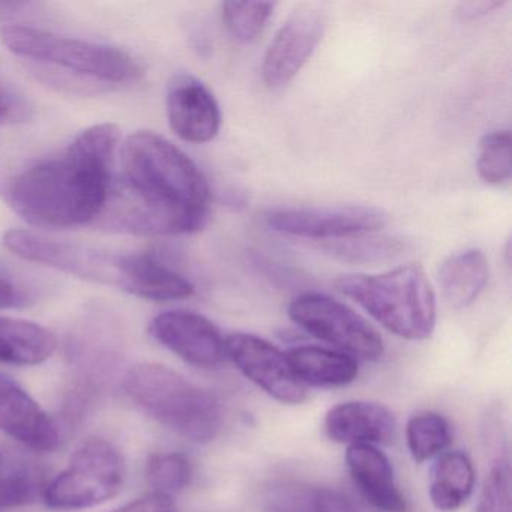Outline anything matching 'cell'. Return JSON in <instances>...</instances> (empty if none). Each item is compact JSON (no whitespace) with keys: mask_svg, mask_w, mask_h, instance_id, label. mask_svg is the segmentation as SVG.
Instances as JSON below:
<instances>
[{"mask_svg":"<svg viewBox=\"0 0 512 512\" xmlns=\"http://www.w3.org/2000/svg\"><path fill=\"white\" fill-rule=\"evenodd\" d=\"M121 137L118 125H94L61 154L11 175L0 194L34 226H85L101 217L109 205Z\"/></svg>","mask_w":512,"mask_h":512,"instance_id":"cell-1","label":"cell"},{"mask_svg":"<svg viewBox=\"0 0 512 512\" xmlns=\"http://www.w3.org/2000/svg\"><path fill=\"white\" fill-rule=\"evenodd\" d=\"M118 181L110 200L116 199L115 217L122 227L149 235H187L208 220L211 190L202 170L152 131H137L122 143Z\"/></svg>","mask_w":512,"mask_h":512,"instance_id":"cell-2","label":"cell"},{"mask_svg":"<svg viewBox=\"0 0 512 512\" xmlns=\"http://www.w3.org/2000/svg\"><path fill=\"white\" fill-rule=\"evenodd\" d=\"M124 389L155 421L190 442L208 443L220 433L218 398L166 365H136L125 376Z\"/></svg>","mask_w":512,"mask_h":512,"instance_id":"cell-3","label":"cell"},{"mask_svg":"<svg viewBox=\"0 0 512 512\" xmlns=\"http://www.w3.org/2000/svg\"><path fill=\"white\" fill-rule=\"evenodd\" d=\"M335 286L373 319L406 340H427L436 326V295L419 265L379 275H343Z\"/></svg>","mask_w":512,"mask_h":512,"instance_id":"cell-4","label":"cell"},{"mask_svg":"<svg viewBox=\"0 0 512 512\" xmlns=\"http://www.w3.org/2000/svg\"><path fill=\"white\" fill-rule=\"evenodd\" d=\"M0 40L13 55L91 77L107 83H125L142 74L128 53L106 44L61 37L31 26L10 25Z\"/></svg>","mask_w":512,"mask_h":512,"instance_id":"cell-5","label":"cell"},{"mask_svg":"<svg viewBox=\"0 0 512 512\" xmlns=\"http://www.w3.org/2000/svg\"><path fill=\"white\" fill-rule=\"evenodd\" d=\"M124 457L103 439H92L77 449L67 469L44 490L50 508L85 509L101 505L121 493L125 484Z\"/></svg>","mask_w":512,"mask_h":512,"instance_id":"cell-6","label":"cell"},{"mask_svg":"<svg viewBox=\"0 0 512 512\" xmlns=\"http://www.w3.org/2000/svg\"><path fill=\"white\" fill-rule=\"evenodd\" d=\"M289 317L317 340L362 361H379L385 344L379 332L352 308L322 293H304L289 305Z\"/></svg>","mask_w":512,"mask_h":512,"instance_id":"cell-7","label":"cell"},{"mask_svg":"<svg viewBox=\"0 0 512 512\" xmlns=\"http://www.w3.org/2000/svg\"><path fill=\"white\" fill-rule=\"evenodd\" d=\"M4 244L20 259L40 263L92 283L122 289L124 254L101 251L91 245L62 241L25 229L8 230L4 236Z\"/></svg>","mask_w":512,"mask_h":512,"instance_id":"cell-8","label":"cell"},{"mask_svg":"<svg viewBox=\"0 0 512 512\" xmlns=\"http://www.w3.org/2000/svg\"><path fill=\"white\" fill-rule=\"evenodd\" d=\"M224 353L263 392L283 404H302L307 386L293 373L286 353L265 338L247 332H233L224 338Z\"/></svg>","mask_w":512,"mask_h":512,"instance_id":"cell-9","label":"cell"},{"mask_svg":"<svg viewBox=\"0 0 512 512\" xmlns=\"http://www.w3.org/2000/svg\"><path fill=\"white\" fill-rule=\"evenodd\" d=\"M382 211L370 206L275 209L266 215L269 229L298 238L337 239L373 233L385 226Z\"/></svg>","mask_w":512,"mask_h":512,"instance_id":"cell-10","label":"cell"},{"mask_svg":"<svg viewBox=\"0 0 512 512\" xmlns=\"http://www.w3.org/2000/svg\"><path fill=\"white\" fill-rule=\"evenodd\" d=\"M326 23V11L316 4L302 5L284 22L263 59L268 88H283L298 76L322 40Z\"/></svg>","mask_w":512,"mask_h":512,"instance_id":"cell-11","label":"cell"},{"mask_svg":"<svg viewBox=\"0 0 512 512\" xmlns=\"http://www.w3.org/2000/svg\"><path fill=\"white\" fill-rule=\"evenodd\" d=\"M149 332L161 346L194 367L215 368L226 358L220 329L202 314L166 311L152 320Z\"/></svg>","mask_w":512,"mask_h":512,"instance_id":"cell-12","label":"cell"},{"mask_svg":"<svg viewBox=\"0 0 512 512\" xmlns=\"http://www.w3.org/2000/svg\"><path fill=\"white\" fill-rule=\"evenodd\" d=\"M167 116L176 136L194 145L211 142L221 127L220 106L214 95L188 74H181L170 83Z\"/></svg>","mask_w":512,"mask_h":512,"instance_id":"cell-13","label":"cell"},{"mask_svg":"<svg viewBox=\"0 0 512 512\" xmlns=\"http://www.w3.org/2000/svg\"><path fill=\"white\" fill-rule=\"evenodd\" d=\"M0 431L35 451L59 445L58 425L43 407L7 374L0 373Z\"/></svg>","mask_w":512,"mask_h":512,"instance_id":"cell-14","label":"cell"},{"mask_svg":"<svg viewBox=\"0 0 512 512\" xmlns=\"http://www.w3.org/2000/svg\"><path fill=\"white\" fill-rule=\"evenodd\" d=\"M329 439L341 445H388L397 433V421L388 407L371 401H346L325 418Z\"/></svg>","mask_w":512,"mask_h":512,"instance_id":"cell-15","label":"cell"},{"mask_svg":"<svg viewBox=\"0 0 512 512\" xmlns=\"http://www.w3.org/2000/svg\"><path fill=\"white\" fill-rule=\"evenodd\" d=\"M347 470L365 502L379 512H407V500L395 481L388 455L373 445H352Z\"/></svg>","mask_w":512,"mask_h":512,"instance_id":"cell-16","label":"cell"},{"mask_svg":"<svg viewBox=\"0 0 512 512\" xmlns=\"http://www.w3.org/2000/svg\"><path fill=\"white\" fill-rule=\"evenodd\" d=\"M122 275V290L148 301H181L194 293L190 280L152 254H124Z\"/></svg>","mask_w":512,"mask_h":512,"instance_id":"cell-17","label":"cell"},{"mask_svg":"<svg viewBox=\"0 0 512 512\" xmlns=\"http://www.w3.org/2000/svg\"><path fill=\"white\" fill-rule=\"evenodd\" d=\"M293 373L302 385L317 388H341L355 382L358 361L338 350L320 346H296L286 353Z\"/></svg>","mask_w":512,"mask_h":512,"instance_id":"cell-18","label":"cell"},{"mask_svg":"<svg viewBox=\"0 0 512 512\" xmlns=\"http://www.w3.org/2000/svg\"><path fill=\"white\" fill-rule=\"evenodd\" d=\"M488 277L487 257L478 248L451 254L443 260L437 272L443 298L454 308L472 305L487 286Z\"/></svg>","mask_w":512,"mask_h":512,"instance_id":"cell-19","label":"cell"},{"mask_svg":"<svg viewBox=\"0 0 512 512\" xmlns=\"http://www.w3.org/2000/svg\"><path fill=\"white\" fill-rule=\"evenodd\" d=\"M265 512H359L334 488L299 481L272 482L263 494Z\"/></svg>","mask_w":512,"mask_h":512,"instance_id":"cell-20","label":"cell"},{"mask_svg":"<svg viewBox=\"0 0 512 512\" xmlns=\"http://www.w3.org/2000/svg\"><path fill=\"white\" fill-rule=\"evenodd\" d=\"M58 347L55 334L29 320L0 317V362L2 364H43L52 358Z\"/></svg>","mask_w":512,"mask_h":512,"instance_id":"cell-21","label":"cell"},{"mask_svg":"<svg viewBox=\"0 0 512 512\" xmlns=\"http://www.w3.org/2000/svg\"><path fill=\"white\" fill-rule=\"evenodd\" d=\"M475 469L464 452L446 451L431 467L430 499L443 512L457 511L472 496Z\"/></svg>","mask_w":512,"mask_h":512,"instance_id":"cell-22","label":"cell"},{"mask_svg":"<svg viewBox=\"0 0 512 512\" xmlns=\"http://www.w3.org/2000/svg\"><path fill=\"white\" fill-rule=\"evenodd\" d=\"M407 448L418 463L439 457L452 443L448 419L436 412H422L407 421Z\"/></svg>","mask_w":512,"mask_h":512,"instance_id":"cell-23","label":"cell"},{"mask_svg":"<svg viewBox=\"0 0 512 512\" xmlns=\"http://www.w3.org/2000/svg\"><path fill=\"white\" fill-rule=\"evenodd\" d=\"M322 248L346 262L379 263L400 257L406 251V242L395 236L364 233L337 241H326Z\"/></svg>","mask_w":512,"mask_h":512,"instance_id":"cell-24","label":"cell"},{"mask_svg":"<svg viewBox=\"0 0 512 512\" xmlns=\"http://www.w3.org/2000/svg\"><path fill=\"white\" fill-rule=\"evenodd\" d=\"M146 478L152 487V493L173 497L190 484L193 466L184 454L158 452L149 457Z\"/></svg>","mask_w":512,"mask_h":512,"instance_id":"cell-25","label":"cell"},{"mask_svg":"<svg viewBox=\"0 0 512 512\" xmlns=\"http://www.w3.org/2000/svg\"><path fill=\"white\" fill-rule=\"evenodd\" d=\"M479 178L493 187H503L511 181V133L508 130L485 134L479 143Z\"/></svg>","mask_w":512,"mask_h":512,"instance_id":"cell-26","label":"cell"},{"mask_svg":"<svg viewBox=\"0 0 512 512\" xmlns=\"http://www.w3.org/2000/svg\"><path fill=\"white\" fill-rule=\"evenodd\" d=\"M271 2H226L221 16L227 32L241 43L256 40L274 13Z\"/></svg>","mask_w":512,"mask_h":512,"instance_id":"cell-27","label":"cell"},{"mask_svg":"<svg viewBox=\"0 0 512 512\" xmlns=\"http://www.w3.org/2000/svg\"><path fill=\"white\" fill-rule=\"evenodd\" d=\"M485 478L476 512H512L511 470L508 458H496Z\"/></svg>","mask_w":512,"mask_h":512,"instance_id":"cell-28","label":"cell"},{"mask_svg":"<svg viewBox=\"0 0 512 512\" xmlns=\"http://www.w3.org/2000/svg\"><path fill=\"white\" fill-rule=\"evenodd\" d=\"M34 485L26 476L13 475L0 478V512L19 508L31 502Z\"/></svg>","mask_w":512,"mask_h":512,"instance_id":"cell-29","label":"cell"},{"mask_svg":"<svg viewBox=\"0 0 512 512\" xmlns=\"http://www.w3.org/2000/svg\"><path fill=\"white\" fill-rule=\"evenodd\" d=\"M113 512H175V502L173 497L149 493L148 496L134 500Z\"/></svg>","mask_w":512,"mask_h":512,"instance_id":"cell-30","label":"cell"},{"mask_svg":"<svg viewBox=\"0 0 512 512\" xmlns=\"http://www.w3.org/2000/svg\"><path fill=\"white\" fill-rule=\"evenodd\" d=\"M28 302V293L20 289L10 278L0 274V310L22 308L28 305Z\"/></svg>","mask_w":512,"mask_h":512,"instance_id":"cell-31","label":"cell"},{"mask_svg":"<svg viewBox=\"0 0 512 512\" xmlns=\"http://www.w3.org/2000/svg\"><path fill=\"white\" fill-rule=\"evenodd\" d=\"M502 5V2H469V4H461L460 16L463 19H476V17L491 13L494 8H500Z\"/></svg>","mask_w":512,"mask_h":512,"instance_id":"cell-32","label":"cell"},{"mask_svg":"<svg viewBox=\"0 0 512 512\" xmlns=\"http://www.w3.org/2000/svg\"><path fill=\"white\" fill-rule=\"evenodd\" d=\"M8 112H10L8 104L5 103L4 97L0 94V122H4V119H7Z\"/></svg>","mask_w":512,"mask_h":512,"instance_id":"cell-33","label":"cell"},{"mask_svg":"<svg viewBox=\"0 0 512 512\" xmlns=\"http://www.w3.org/2000/svg\"><path fill=\"white\" fill-rule=\"evenodd\" d=\"M0 464H2V458H0Z\"/></svg>","mask_w":512,"mask_h":512,"instance_id":"cell-34","label":"cell"}]
</instances>
